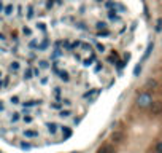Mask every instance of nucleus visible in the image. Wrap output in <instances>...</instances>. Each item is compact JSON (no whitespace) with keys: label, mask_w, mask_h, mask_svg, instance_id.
<instances>
[{"label":"nucleus","mask_w":162,"mask_h":153,"mask_svg":"<svg viewBox=\"0 0 162 153\" xmlns=\"http://www.w3.org/2000/svg\"><path fill=\"white\" fill-rule=\"evenodd\" d=\"M141 43L137 0H0V140L19 150L68 142Z\"/></svg>","instance_id":"1"},{"label":"nucleus","mask_w":162,"mask_h":153,"mask_svg":"<svg viewBox=\"0 0 162 153\" xmlns=\"http://www.w3.org/2000/svg\"><path fill=\"white\" fill-rule=\"evenodd\" d=\"M156 2H157V5H159V10L162 11V0H156Z\"/></svg>","instance_id":"2"}]
</instances>
